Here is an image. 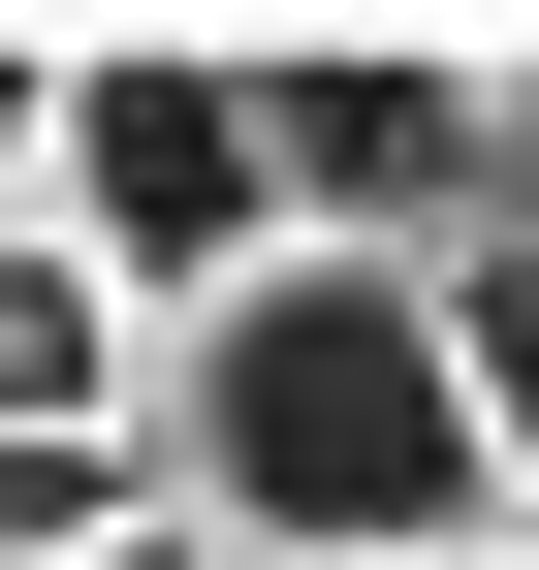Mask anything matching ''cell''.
<instances>
[{"instance_id":"obj_1","label":"cell","mask_w":539,"mask_h":570,"mask_svg":"<svg viewBox=\"0 0 539 570\" xmlns=\"http://www.w3.org/2000/svg\"><path fill=\"white\" fill-rule=\"evenodd\" d=\"M127 475H159V539H190V570H477V539H508L477 412H444L413 254H254L223 317H159Z\"/></svg>"},{"instance_id":"obj_2","label":"cell","mask_w":539,"mask_h":570,"mask_svg":"<svg viewBox=\"0 0 539 570\" xmlns=\"http://www.w3.org/2000/svg\"><path fill=\"white\" fill-rule=\"evenodd\" d=\"M32 223L127 285V348L223 317V285L286 254V190H254V63H223V32H96V63H32Z\"/></svg>"},{"instance_id":"obj_3","label":"cell","mask_w":539,"mask_h":570,"mask_svg":"<svg viewBox=\"0 0 539 570\" xmlns=\"http://www.w3.org/2000/svg\"><path fill=\"white\" fill-rule=\"evenodd\" d=\"M254 190H286V254H477V63H413V32L254 63Z\"/></svg>"},{"instance_id":"obj_4","label":"cell","mask_w":539,"mask_h":570,"mask_svg":"<svg viewBox=\"0 0 539 570\" xmlns=\"http://www.w3.org/2000/svg\"><path fill=\"white\" fill-rule=\"evenodd\" d=\"M127 381H159V348H127V285L63 254V223H0V444H127Z\"/></svg>"},{"instance_id":"obj_5","label":"cell","mask_w":539,"mask_h":570,"mask_svg":"<svg viewBox=\"0 0 539 570\" xmlns=\"http://www.w3.org/2000/svg\"><path fill=\"white\" fill-rule=\"evenodd\" d=\"M96 539H159V475L127 444H0V570H96Z\"/></svg>"},{"instance_id":"obj_6","label":"cell","mask_w":539,"mask_h":570,"mask_svg":"<svg viewBox=\"0 0 539 570\" xmlns=\"http://www.w3.org/2000/svg\"><path fill=\"white\" fill-rule=\"evenodd\" d=\"M0 223H32V32H0Z\"/></svg>"},{"instance_id":"obj_7","label":"cell","mask_w":539,"mask_h":570,"mask_svg":"<svg viewBox=\"0 0 539 570\" xmlns=\"http://www.w3.org/2000/svg\"><path fill=\"white\" fill-rule=\"evenodd\" d=\"M96 570H190V539H96Z\"/></svg>"},{"instance_id":"obj_8","label":"cell","mask_w":539,"mask_h":570,"mask_svg":"<svg viewBox=\"0 0 539 570\" xmlns=\"http://www.w3.org/2000/svg\"><path fill=\"white\" fill-rule=\"evenodd\" d=\"M477 570H539V539H477Z\"/></svg>"}]
</instances>
